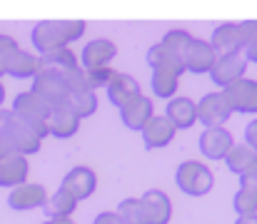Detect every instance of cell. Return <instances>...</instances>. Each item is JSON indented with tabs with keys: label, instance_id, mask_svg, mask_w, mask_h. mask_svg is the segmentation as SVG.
Returning <instances> with one entry per match:
<instances>
[{
	"label": "cell",
	"instance_id": "obj_1",
	"mask_svg": "<svg viewBox=\"0 0 257 224\" xmlns=\"http://www.w3.org/2000/svg\"><path fill=\"white\" fill-rule=\"evenodd\" d=\"M83 33H85V23L83 20H43V23H38L33 28L30 40H33V48L43 58L48 53L68 48L70 43L83 38Z\"/></svg>",
	"mask_w": 257,
	"mask_h": 224
},
{
	"label": "cell",
	"instance_id": "obj_2",
	"mask_svg": "<svg viewBox=\"0 0 257 224\" xmlns=\"http://www.w3.org/2000/svg\"><path fill=\"white\" fill-rule=\"evenodd\" d=\"M10 112H13L18 120L28 122V125L38 132L40 140L48 137V117H50L53 107H50L43 97H38L35 92L25 90V92L15 95V100H13V110H10Z\"/></svg>",
	"mask_w": 257,
	"mask_h": 224
},
{
	"label": "cell",
	"instance_id": "obj_3",
	"mask_svg": "<svg viewBox=\"0 0 257 224\" xmlns=\"http://www.w3.org/2000/svg\"><path fill=\"white\" fill-rule=\"evenodd\" d=\"M175 182L180 187V192H185L187 197H202L212 189L215 184V177L212 172L207 169V164L202 162H195V159H187L177 167L175 172Z\"/></svg>",
	"mask_w": 257,
	"mask_h": 224
},
{
	"label": "cell",
	"instance_id": "obj_4",
	"mask_svg": "<svg viewBox=\"0 0 257 224\" xmlns=\"http://www.w3.org/2000/svg\"><path fill=\"white\" fill-rule=\"evenodd\" d=\"M230 112L237 115H257V80L250 77H240L237 82L227 85L225 90H220Z\"/></svg>",
	"mask_w": 257,
	"mask_h": 224
},
{
	"label": "cell",
	"instance_id": "obj_5",
	"mask_svg": "<svg viewBox=\"0 0 257 224\" xmlns=\"http://www.w3.org/2000/svg\"><path fill=\"white\" fill-rule=\"evenodd\" d=\"M30 92H35L38 97H43L50 107H58V105H65L68 102V87H65L63 73L55 70V68H43L40 73L35 75Z\"/></svg>",
	"mask_w": 257,
	"mask_h": 224
},
{
	"label": "cell",
	"instance_id": "obj_6",
	"mask_svg": "<svg viewBox=\"0 0 257 224\" xmlns=\"http://www.w3.org/2000/svg\"><path fill=\"white\" fill-rule=\"evenodd\" d=\"M195 115H197V122H202L205 127H222L232 112H230L222 92H207L195 102Z\"/></svg>",
	"mask_w": 257,
	"mask_h": 224
},
{
	"label": "cell",
	"instance_id": "obj_7",
	"mask_svg": "<svg viewBox=\"0 0 257 224\" xmlns=\"http://www.w3.org/2000/svg\"><path fill=\"white\" fill-rule=\"evenodd\" d=\"M217 60V53L215 48L207 43V40H192L185 50H182V65H185V73L192 75H207L212 70Z\"/></svg>",
	"mask_w": 257,
	"mask_h": 224
},
{
	"label": "cell",
	"instance_id": "obj_8",
	"mask_svg": "<svg viewBox=\"0 0 257 224\" xmlns=\"http://www.w3.org/2000/svg\"><path fill=\"white\" fill-rule=\"evenodd\" d=\"M8 137H10V147L15 154H23V157H28V154H35L40 145H43V140L38 137V132L28 125V122H23V120H18L13 112H10V122H8Z\"/></svg>",
	"mask_w": 257,
	"mask_h": 224
},
{
	"label": "cell",
	"instance_id": "obj_9",
	"mask_svg": "<svg viewBox=\"0 0 257 224\" xmlns=\"http://www.w3.org/2000/svg\"><path fill=\"white\" fill-rule=\"evenodd\" d=\"M95 187H97V177H95V172L90 169V167H73L65 177H63V182H60V189L65 192V194H70L75 202H83L87 199L92 192H95Z\"/></svg>",
	"mask_w": 257,
	"mask_h": 224
},
{
	"label": "cell",
	"instance_id": "obj_10",
	"mask_svg": "<svg viewBox=\"0 0 257 224\" xmlns=\"http://www.w3.org/2000/svg\"><path fill=\"white\" fill-rule=\"evenodd\" d=\"M45 202H48V192L43 184H35V182H23V184L13 187L8 194V204L15 212L38 209V207H45Z\"/></svg>",
	"mask_w": 257,
	"mask_h": 224
},
{
	"label": "cell",
	"instance_id": "obj_11",
	"mask_svg": "<svg viewBox=\"0 0 257 224\" xmlns=\"http://www.w3.org/2000/svg\"><path fill=\"white\" fill-rule=\"evenodd\" d=\"M207 43L215 48L217 55H240V50H245L240 23H222V25H217Z\"/></svg>",
	"mask_w": 257,
	"mask_h": 224
},
{
	"label": "cell",
	"instance_id": "obj_12",
	"mask_svg": "<svg viewBox=\"0 0 257 224\" xmlns=\"http://www.w3.org/2000/svg\"><path fill=\"white\" fill-rule=\"evenodd\" d=\"M245 70H247L245 58H240V55H217L212 70L207 75L212 77V82H215L217 87L225 90L227 85H232V82H237L240 77H245Z\"/></svg>",
	"mask_w": 257,
	"mask_h": 224
},
{
	"label": "cell",
	"instance_id": "obj_13",
	"mask_svg": "<svg viewBox=\"0 0 257 224\" xmlns=\"http://www.w3.org/2000/svg\"><path fill=\"white\" fill-rule=\"evenodd\" d=\"M145 224H168L172 219V202L163 189H148L140 197Z\"/></svg>",
	"mask_w": 257,
	"mask_h": 224
},
{
	"label": "cell",
	"instance_id": "obj_14",
	"mask_svg": "<svg viewBox=\"0 0 257 224\" xmlns=\"http://www.w3.org/2000/svg\"><path fill=\"white\" fill-rule=\"evenodd\" d=\"M117 55V48L115 43H110L107 38H95L90 40L83 53H80V68L83 70H95V68H110L112 58Z\"/></svg>",
	"mask_w": 257,
	"mask_h": 224
},
{
	"label": "cell",
	"instance_id": "obj_15",
	"mask_svg": "<svg viewBox=\"0 0 257 224\" xmlns=\"http://www.w3.org/2000/svg\"><path fill=\"white\" fill-rule=\"evenodd\" d=\"M175 132H177V130L172 127V122L165 117V115H153V117L148 120V125L140 130L143 142H145L148 149L168 147L172 140H175Z\"/></svg>",
	"mask_w": 257,
	"mask_h": 224
},
{
	"label": "cell",
	"instance_id": "obj_16",
	"mask_svg": "<svg viewBox=\"0 0 257 224\" xmlns=\"http://www.w3.org/2000/svg\"><path fill=\"white\" fill-rule=\"evenodd\" d=\"M232 145V135L225 127H205L200 135V152L207 159H225Z\"/></svg>",
	"mask_w": 257,
	"mask_h": 224
},
{
	"label": "cell",
	"instance_id": "obj_17",
	"mask_svg": "<svg viewBox=\"0 0 257 224\" xmlns=\"http://www.w3.org/2000/svg\"><path fill=\"white\" fill-rule=\"evenodd\" d=\"M153 115H155L153 100L145 97V95H138L135 100H130L127 105L120 107V120H122V125H125L127 130H138V132L148 125V120H150Z\"/></svg>",
	"mask_w": 257,
	"mask_h": 224
},
{
	"label": "cell",
	"instance_id": "obj_18",
	"mask_svg": "<svg viewBox=\"0 0 257 224\" xmlns=\"http://www.w3.org/2000/svg\"><path fill=\"white\" fill-rule=\"evenodd\" d=\"M148 65L153 68V73H168V75H180L185 73V65H182V55L175 53L170 48L155 43L150 50H148Z\"/></svg>",
	"mask_w": 257,
	"mask_h": 224
},
{
	"label": "cell",
	"instance_id": "obj_19",
	"mask_svg": "<svg viewBox=\"0 0 257 224\" xmlns=\"http://www.w3.org/2000/svg\"><path fill=\"white\" fill-rule=\"evenodd\" d=\"M105 90H107V100H110L112 107H117V110H120L122 105H127L130 100H135L138 95H143V92H140V82L125 73L112 75V80L107 82Z\"/></svg>",
	"mask_w": 257,
	"mask_h": 224
},
{
	"label": "cell",
	"instance_id": "obj_20",
	"mask_svg": "<svg viewBox=\"0 0 257 224\" xmlns=\"http://www.w3.org/2000/svg\"><path fill=\"white\" fill-rule=\"evenodd\" d=\"M30 164L23 154H5L0 157V187H18L28 179Z\"/></svg>",
	"mask_w": 257,
	"mask_h": 224
},
{
	"label": "cell",
	"instance_id": "obj_21",
	"mask_svg": "<svg viewBox=\"0 0 257 224\" xmlns=\"http://www.w3.org/2000/svg\"><path fill=\"white\" fill-rule=\"evenodd\" d=\"M80 130V120L68 110V105H58L53 107L50 117H48V135L58 137V140H68Z\"/></svg>",
	"mask_w": 257,
	"mask_h": 224
},
{
	"label": "cell",
	"instance_id": "obj_22",
	"mask_svg": "<svg viewBox=\"0 0 257 224\" xmlns=\"http://www.w3.org/2000/svg\"><path fill=\"white\" fill-rule=\"evenodd\" d=\"M165 117L172 122L175 130H187L197 122V115H195V102L190 97H180L175 95L172 100H168V107H165Z\"/></svg>",
	"mask_w": 257,
	"mask_h": 224
},
{
	"label": "cell",
	"instance_id": "obj_23",
	"mask_svg": "<svg viewBox=\"0 0 257 224\" xmlns=\"http://www.w3.org/2000/svg\"><path fill=\"white\" fill-rule=\"evenodd\" d=\"M45 65L40 60V55H33V53H25V50H18L8 63H5V75L10 77H35Z\"/></svg>",
	"mask_w": 257,
	"mask_h": 224
},
{
	"label": "cell",
	"instance_id": "obj_24",
	"mask_svg": "<svg viewBox=\"0 0 257 224\" xmlns=\"http://www.w3.org/2000/svg\"><path fill=\"white\" fill-rule=\"evenodd\" d=\"M255 159H257V154L247 147L245 142H242V145H232L230 152L225 154V164H227V169H230L232 174H237V177H240V174H242Z\"/></svg>",
	"mask_w": 257,
	"mask_h": 224
},
{
	"label": "cell",
	"instance_id": "obj_25",
	"mask_svg": "<svg viewBox=\"0 0 257 224\" xmlns=\"http://www.w3.org/2000/svg\"><path fill=\"white\" fill-rule=\"evenodd\" d=\"M68 110L78 117V120H85L90 115H95L97 110V95L92 90H85V92H75V95H68Z\"/></svg>",
	"mask_w": 257,
	"mask_h": 224
},
{
	"label": "cell",
	"instance_id": "obj_26",
	"mask_svg": "<svg viewBox=\"0 0 257 224\" xmlns=\"http://www.w3.org/2000/svg\"><path fill=\"white\" fill-rule=\"evenodd\" d=\"M75 207H78V202L70 194H65L63 189H55V194L48 197V202H45V209H48L50 219H55V217H73Z\"/></svg>",
	"mask_w": 257,
	"mask_h": 224
},
{
	"label": "cell",
	"instance_id": "obj_27",
	"mask_svg": "<svg viewBox=\"0 0 257 224\" xmlns=\"http://www.w3.org/2000/svg\"><path fill=\"white\" fill-rule=\"evenodd\" d=\"M232 207L237 212V217H247V219H257V189H245L240 187L232 197Z\"/></svg>",
	"mask_w": 257,
	"mask_h": 224
},
{
	"label": "cell",
	"instance_id": "obj_28",
	"mask_svg": "<svg viewBox=\"0 0 257 224\" xmlns=\"http://www.w3.org/2000/svg\"><path fill=\"white\" fill-rule=\"evenodd\" d=\"M40 60H43L45 68H55V70L80 68V63H78V58H75V53H73L70 48H60V50H55V53H48V55H43Z\"/></svg>",
	"mask_w": 257,
	"mask_h": 224
},
{
	"label": "cell",
	"instance_id": "obj_29",
	"mask_svg": "<svg viewBox=\"0 0 257 224\" xmlns=\"http://www.w3.org/2000/svg\"><path fill=\"white\" fill-rule=\"evenodd\" d=\"M177 85H180V77L168 73H153V77H150V87H153L155 97H163V100H172L175 97Z\"/></svg>",
	"mask_w": 257,
	"mask_h": 224
},
{
	"label": "cell",
	"instance_id": "obj_30",
	"mask_svg": "<svg viewBox=\"0 0 257 224\" xmlns=\"http://www.w3.org/2000/svg\"><path fill=\"white\" fill-rule=\"evenodd\" d=\"M117 217L122 219V224H145V212L140 204V197H127L117 204Z\"/></svg>",
	"mask_w": 257,
	"mask_h": 224
},
{
	"label": "cell",
	"instance_id": "obj_31",
	"mask_svg": "<svg viewBox=\"0 0 257 224\" xmlns=\"http://www.w3.org/2000/svg\"><path fill=\"white\" fill-rule=\"evenodd\" d=\"M195 38L187 33V30H182V28H175V30H168L165 35H163V40H160V45H165V48H170L175 53H180L182 55V50L192 43Z\"/></svg>",
	"mask_w": 257,
	"mask_h": 224
},
{
	"label": "cell",
	"instance_id": "obj_32",
	"mask_svg": "<svg viewBox=\"0 0 257 224\" xmlns=\"http://www.w3.org/2000/svg\"><path fill=\"white\" fill-rule=\"evenodd\" d=\"M63 80H65V87H68V95H75V92H85L87 82H85V70L83 68H73V70H60Z\"/></svg>",
	"mask_w": 257,
	"mask_h": 224
},
{
	"label": "cell",
	"instance_id": "obj_33",
	"mask_svg": "<svg viewBox=\"0 0 257 224\" xmlns=\"http://www.w3.org/2000/svg\"><path fill=\"white\" fill-rule=\"evenodd\" d=\"M115 70L112 68H95V70H85V82L87 90H97V87H107V82L112 80Z\"/></svg>",
	"mask_w": 257,
	"mask_h": 224
},
{
	"label": "cell",
	"instance_id": "obj_34",
	"mask_svg": "<svg viewBox=\"0 0 257 224\" xmlns=\"http://www.w3.org/2000/svg\"><path fill=\"white\" fill-rule=\"evenodd\" d=\"M8 122H10V110L0 107V157L15 154L13 147H10V137H8Z\"/></svg>",
	"mask_w": 257,
	"mask_h": 224
},
{
	"label": "cell",
	"instance_id": "obj_35",
	"mask_svg": "<svg viewBox=\"0 0 257 224\" xmlns=\"http://www.w3.org/2000/svg\"><path fill=\"white\" fill-rule=\"evenodd\" d=\"M20 48H18V43H15V38H10V35H5V33H0V63L5 65L15 53H18Z\"/></svg>",
	"mask_w": 257,
	"mask_h": 224
},
{
	"label": "cell",
	"instance_id": "obj_36",
	"mask_svg": "<svg viewBox=\"0 0 257 224\" xmlns=\"http://www.w3.org/2000/svg\"><path fill=\"white\" fill-rule=\"evenodd\" d=\"M240 187H245V189H257V159L240 174Z\"/></svg>",
	"mask_w": 257,
	"mask_h": 224
},
{
	"label": "cell",
	"instance_id": "obj_37",
	"mask_svg": "<svg viewBox=\"0 0 257 224\" xmlns=\"http://www.w3.org/2000/svg\"><path fill=\"white\" fill-rule=\"evenodd\" d=\"M245 145L257 154V120H252V122L245 127Z\"/></svg>",
	"mask_w": 257,
	"mask_h": 224
},
{
	"label": "cell",
	"instance_id": "obj_38",
	"mask_svg": "<svg viewBox=\"0 0 257 224\" xmlns=\"http://www.w3.org/2000/svg\"><path fill=\"white\" fill-rule=\"evenodd\" d=\"M92 224H122V219L117 217V212H100Z\"/></svg>",
	"mask_w": 257,
	"mask_h": 224
},
{
	"label": "cell",
	"instance_id": "obj_39",
	"mask_svg": "<svg viewBox=\"0 0 257 224\" xmlns=\"http://www.w3.org/2000/svg\"><path fill=\"white\" fill-rule=\"evenodd\" d=\"M245 58H247L245 63H255L257 65V35L245 45Z\"/></svg>",
	"mask_w": 257,
	"mask_h": 224
},
{
	"label": "cell",
	"instance_id": "obj_40",
	"mask_svg": "<svg viewBox=\"0 0 257 224\" xmlns=\"http://www.w3.org/2000/svg\"><path fill=\"white\" fill-rule=\"evenodd\" d=\"M43 224H75V222H73V217H55V219L43 222Z\"/></svg>",
	"mask_w": 257,
	"mask_h": 224
},
{
	"label": "cell",
	"instance_id": "obj_41",
	"mask_svg": "<svg viewBox=\"0 0 257 224\" xmlns=\"http://www.w3.org/2000/svg\"><path fill=\"white\" fill-rule=\"evenodd\" d=\"M235 224H257V219H247V217H237Z\"/></svg>",
	"mask_w": 257,
	"mask_h": 224
},
{
	"label": "cell",
	"instance_id": "obj_42",
	"mask_svg": "<svg viewBox=\"0 0 257 224\" xmlns=\"http://www.w3.org/2000/svg\"><path fill=\"white\" fill-rule=\"evenodd\" d=\"M3 102H5V87H3V82H0V107H3Z\"/></svg>",
	"mask_w": 257,
	"mask_h": 224
},
{
	"label": "cell",
	"instance_id": "obj_43",
	"mask_svg": "<svg viewBox=\"0 0 257 224\" xmlns=\"http://www.w3.org/2000/svg\"><path fill=\"white\" fill-rule=\"evenodd\" d=\"M3 75H5V65L0 63V77H3Z\"/></svg>",
	"mask_w": 257,
	"mask_h": 224
}]
</instances>
